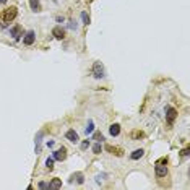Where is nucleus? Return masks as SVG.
Wrapping results in <instances>:
<instances>
[{
	"mask_svg": "<svg viewBox=\"0 0 190 190\" xmlns=\"http://www.w3.org/2000/svg\"><path fill=\"white\" fill-rule=\"evenodd\" d=\"M93 76L96 80H101L106 76V70H104V65L101 62H94V65H93Z\"/></svg>",
	"mask_w": 190,
	"mask_h": 190,
	"instance_id": "obj_1",
	"label": "nucleus"
},
{
	"mask_svg": "<svg viewBox=\"0 0 190 190\" xmlns=\"http://www.w3.org/2000/svg\"><path fill=\"white\" fill-rule=\"evenodd\" d=\"M17 15H18V8L17 7H10V8H7L5 11H3V21L5 23L13 21V20L17 18Z\"/></svg>",
	"mask_w": 190,
	"mask_h": 190,
	"instance_id": "obj_2",
	"label": "nucleus"
},
{
	"mask_svg": "<svg viewBox=\"0 0 190 190\" xmlns=\"http://www.w3.org/2000/svg\"><path fill=\"white\" fill-rule=\"evenodd\" d=\"M176 119H177V111L172 106H167L166 107V122H167L169 125H172L174 122H176Z\"/></svg>",
	"mask_w": 190,
	"mask_h": 190,
	"instance_id": "obj_3",
	"label": "nucleus"
},
{
	"mask_svg": "<svg viewBox=\"0 0 190 190\" xmlns=\"http://www.w3.org/2000/svg\"><path fill=\"white\" fill-rule=\"evenodd\" d=\"M36 41V33L34 31H28V33L23 34V44L25 46H33Z\"/></svg>",
	"mask_w": 190,
	"mask_h": 190,
	"instance_id": "obj_4",
	"label": "nucleus"
},
{
	"mask_svg": "<svg viewBox=\"0 0 190 190\" xmlns=\"http://www.w3.org/2000/svg\"><path fill=\"white\" fill-rule=\"evenodd\" d=\"M52 158H54V161H65V158H67V148L62 146V148L55 149L54 155H52Z\"/></svg>",
	"mask_w": 190,
	"mask_h": 190,
	"instance_id": "obj_5",
	"label": "nucleus"
},
{
	"mask_svg": "<svg viewBox=\"0 0 190 190\" xmlns=\"http://www.w3.org/2000/svg\"><path fill=\"white\" fill-rule=\"evenodd\" d=\"M10 36L15 39V41H20V39H21V36H23V28L20 26V25L13 26V28L10 29Z\"/></svg>",
	"mask_w": 190,
	"mask_h": 190,
	"instance_id": "obj_6",
	"label": "nucleus"
},
{
	"mask_svg": "<svg viewBox=\"0 0 190 190\" xmlns=\"http://www.w3.org/2000/svg\"><path fill=\"white\" fill-rule=\"evenodd\" d=\"M155 171H156V176L158 177H166V176H167V166L161 164V163H156Z\"/></svg>",
	"mask_w": 190,
	"mask_h": 190,
	"instance_id": "obj_7",
	"label": "nucleus"
},
{
	"mask_svg": "<svg viewBox=\"0 0 190 190\" xmlns=\"http://www.w3.org/2000/svg\"><path fill=\"white\" fill-rule=\"evenodd\" d=\"M65 138L68 140V141H72V143H78L80 141V136H78V133H76L73 128H70V130H67V133H65Z\"/></svg>",
	"mask_w": 190,
	"mask_h": 190,
	"instance_id": "obj_8",
	"label": "nucleus"
},
{
	"mask_svg": "<svg viewBox=\"0 0 190 190\" xmlns=\"http://www.w3.org/2000/svg\"><path fill=\"white\" fill-rule=\"evenodd\" d=\"M52 36H54L55 39H59V41H62L63 38H65V29L60 26H55L54 29H52Z\"/></svg>",
	"mask_w": 190,
	"mask_h": 190,
	"instance_id": "obj_9",
	"label": "nucleus"
},
{
	"mask_svg": "<svg viewBox=\"0 0 190 190\" xmlns=\"http://www.w3.org/2000/svg\"><path fill=\"white\" fill-rule=\"evenodd\" d=\"M68 182H76V184H83L84 182V176H83V172H75V174H72L70 176V179H68Z\"/></svg>",
	"mask_w": 190,
	"mask_h": 190,
	"instance_id": "obj_10",
	"label": "nucleus"
},
{
	"mask_svg": "<svg viewBox=\"0 0 190 190\" xmlns=\"http://www.w3.org/2000/svg\"><path fill=\"white\" fill-rule=\"evenodd\" d=\"M106 151H109L111 155H115V156H122V155H124V149H122V148L111 146V145H106Z\"/></svg>",
	"mask_w": 190,
	"mask_h": 190,
	"instance_id": "obj_11",
	"label": "nucleus"
},
{
	"mask_svg": "<svg viewBox=\"0 0 190 190\" xmlns=\"http://www.w3.org/2000/svg\"><path fill=\"white\" fill-rule=\"evenodd\" d=\"M29 7H31V10H33L34 13H38V11L42 10L41 2H39V0H29Z\"/></svg>",
	"mask_w": 190,
	"mask_h": 190,
	"instance_id": "obj_12",
	"label": "nucleus"
},
{
	"mask_svg": "<svg viewBox=\"0 0 190 190\" xmlns=\"http://www.w3.org/2000/svg\"><path fill=\"white\" fill-rule=\"evenodd\" d=\"M109 133H111V136H119V133H120V125H119V124H112L111 127H109Z\"/></svg>",
	"mask_w": 190,
	"mask_h": 190,
	"instance_id": "obj_13",
	"label": "nucleus"
},
{
	"mask_svg": "<svg viewBox=\"0 0 190 190\" xmlns=\"http://www.w3.org/2000/svg\"><path fill=\"white\" fill-rule=\"evenodd\" d=\"M145 155V149H141V148H138V149H135V151L130 155V159H133V161H136V159H140L141 156Z\"/></svg>",
	"mask_w": 190,
	"mask_h": 190,
	"instance_id": "obj_14",
	"label": "nucleus"
},
{
	"mask_svg": "<svg viewBox=\"0 0 190 190\" xmlns=\"http://www.w3.org/2000/svg\"><path fill=\"white\" fill-rule=\"evenodd\" d=\"M41 138H42V132H39L36 135V153H41Z\"/></svg>",
	"mask_w": 190,
	"mask_h": 190,
	"instance_id": "obj_15",
	"label": "nucleus"
},
{
	"mask_svg": "<svg viewBox=\"0 0 190 190\" xmlns=\"http://www.w3.org/2000/svg\"><path fill=\"white\" fill-rule=\"evenodd\" d=\"M62 187V180L60 179H52V182L49 184V188H60Z\"/></svg>",
	"mask_w": 190,
	"mask_h": 190,
	"instance_id": "obj_16",
	"label": "nucleus"
},
{
	"mask_svg": "<svg viewBox=\"0 0 190 190\" xmlns=\"http://www.w3.org/2000/svg\"><path fill=\"white\" fill-rule=\"evenodd\" d=\"M143 136H145V133L141 130H133L132 132V138L133 140H140V138H143Z\"/></svg>",
	"mask_w": 190,
	"mask_h": 190,
	"instance_id": "obj_17",
	"label": "nucleus"
},
{
	"mask_svg": "<svg viewBox=\"0 0 190 190\" xmlns=\"http://www.w3.org/2000/svg\"><path fill=\"white\" fill-rule=\"evenodd\" d=\"M93 140H96V141H104V135L101 132H94V135H93Z\"/></svg>",
	"mask_w": 190,
	"mask_h": 190,
	"instance_id": "obj_18",
	"label": "nucleus"
},
{
	"mask_svg": "<svg viewBox=\"0 0 190 190\" xmlns=\"http://www.w3.org/2000/svg\"><path fill=\"white\" fill-rule=\"evenodd\" d=\"M46 167L49 169V171L54 169V158H47V159H46Z\"/></svg>",
	"mask_w": 190,
	"mask_h": 190,
	"instance_id": "obj_19",
	"label": "nucleus"
},
{
	"mask_svg": "<svg viewBox=\"0 0 190 190\" xmlns=\"http://www.w3.org/2000/svg\"><path fill=\"white\" fill-rule=\"evenodd\" d=\"M93 130H94V122H93V120H90V122H88V127H86V135H90V133H93Z\"/></svg>",
	"mask_w": 190,
	"mask_h": 190,
	"instance_id": "obj_20",
	"label": "nucleus"
},
{
	"mask_svg": "<svg viewBox=\"0 0 190 190\" xmlns=\"http://www.w3.org/2000/svg\"><path fill=\"white\" fill-rule=\"evenodd\" d=\"M81 18H83V25H90V15L86 13V11H81Z\"/></svg>",
	"mask_w": 190,
	"mask_h": 190,
	"instance_id": "obj_21",
	"label": "nucleus"
},
{
	"mask_svg": "<svg viewBox=\"0 0 190 190\" xmlns=\"http://www.w3.org/2000/svg\"><path fill=\"white\" fill-rule=\"evenodd\" d=\"M101 149H103V148H101V143H99V141H98L96 145H93V153H94V155H99Z\"/></svg>",
	"mask_w": 190,
	"mask_h": 190,
	"instance_id": "obj_22",
	"label": "nucleus"
},
{
	"mask_svg": "<svg viewBox=\"0 0 190 190\" xmlns=\"http://www.w3.org/2000/svg\"><path fill=\"white\" fill-rule=\"evenodd\" d=\"M38 187L41 188V190H47V188H49V184H46V182H39Z\"/></svg>",
	"mask_w": 190,
	"mask_h": 190,
	"instance_id": "obj_23",
	"label": "nucleus"
},
{
	"mask_svg": "<svg viewBox=\"0 0 190 190\" xmlns=\"http://www.w3.org/2000/svg\"><path fill=\"white\" fill-rule=\"evenodd\" d=\"M180 155L184 156V158H187V156L190 155V146H188V148H185V149H182V151H180Z\"/></svg>",
	"mask_w": 190,
	"mask_h": 190,
	"instance_id": "obj_24",
	"label": "nucleus"
},
{
	"mask_svg": "<svg viewBox=\"0 0 190 190\" xmlns=\"http://www.w3.org/2000/svg\"><path fill=\"white\" fill-rule=\"evenodd\" d=\"M88 146H90V140H84V141H81V149H86Z\"/></svg>",
	"mask_w": 190,
	"mask_h": 190,
	"instance_id": "obj_25",
	"label": "nucleus"
},
{
	"mask_svg": "<svg viewBox=\"0 0 190 190\" xmlns=\"http://www.w3.org/2000/svg\"><path fill=\"white\" fill-rule=\"evenodd\" d=\"M104 177H106V176H104V174H103V176H98V177H96V182H98V184H101V180H103Z\"/></svg>",
	"mask_w": 190,
	"mask_h": 190,
	"instance_id": "obj_26",
	"label": "nucleus"
},
{
	"mask_svg": "<svg viewBox=\"0 0 190 190\" xmlns=\"http://www.w3.org/2000/svg\"><path fill=\"white\" fill-rule=\"evenodd\" d=\"M158 163H161V164H167V158H161Z\"/></svg>",
	"mask_w": 190,
	"mask_h": 190,
	"instance_id": "obj_27",
	"label": "nucleus"
},
{
	"mask_svg": "<svg viewBox=\"0 0 190 190\" xmlns=\"http://www.w3.org/2000/svg\"><path fill=\"white\" fill-rule=\"evenodd\" d=\"M70 28H72V29H75V28H76V21L72 20V21H70Z\"/></svg>",
	"mask_w": 190,
	"mask_h": 190,
	"instance_id": "obj_28",
	"label": "nucleus"
},
{
	"mask_svg": "<svg viewBox=\"0 0 190 190\" xmlns=\"http://www.w3.org/2000/svg\"><path fill=\"white\" fill-rule=\"evenodd\" d=\"M47 146H49V148H52V146H54V140H51V141H47Z\"/></svg>",
	"mask_w": 190,
	"mask_h": 190,
	"instance_id": "obj_29",
	"label": "nucleus"
},
{
	"mask_svg": "<svg viewBox=\"0 0 190 190\" xmlns=\"http://www.w3.org/2000/svg\"><path fill=\"white\" fill-rule=\"evenodd\" d=\"M7 3V0H0V5H5Z\"/></svg>",
	"mask_w": 190,
	"mask_h": 190,
	"instance_id": "obj_30",
	"label": "nucleus"
}]
</instances>
